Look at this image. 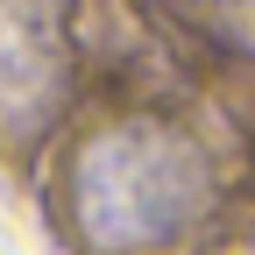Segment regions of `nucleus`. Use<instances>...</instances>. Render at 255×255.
I'll return each instance as SVG.
<instances>
[{
  "instance_id": "f257e3e1",
  "label": "nucleus",
  "mask_w": 255,
  "mask_h": 255,
  "mask_svg": "<svg viewBox=\"0 0 255 255\" xmlns=\"http://www.w3.org/2000/svg\"><path fill=\"white\" fill-rule=\"evenodd\" d=\"M213 206V156L170 121H121L71 163V220L100 255L156 248Z\"/></svg>"
},
{
  "instance_id": "f03ea898",
  "label": "nucleus",
  "mask_w": 255,
  "mask_h": 255,
  "mask_svg": "<svg viewBox=\"0 0 255 255\" xmlns=\"http://www.w3.org/2000/svg\"><path fill=\"white\" fill-rule=\"evenodd\" d=\"M78 0H0V149L36 142L71 92Z\"/></svg>"
}]
</instances>
